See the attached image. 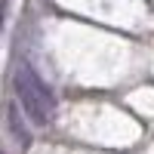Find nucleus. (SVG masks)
Instances as JSON below:
<instances>
[{"mask_svg":"<svg viewBox=\"0 0 154 154\" xmlns=\"http://www.w3.org/2000/svg\"><path fill=\"white\" fill-rule=\"evenodd\" d=\"M12 86H16V96L22 102V111L31 117V123L37 126H46L49 120L56 117V96L53 89L46 86V80L37 74L31 65H22L12 74Z\"/></svg>","mask_w":154,"mask_h":154,"instance_id":"1","label":"nucleus"},{"mask_svg":"<svg viewBox=\"0 0 154 154\" xmlns=\"http://www.w3.org/2000/svg\"><path fill=\"white\" fill-rule=\"evenodd\" d=\"M6 123H9L12 139H16L22 148H28V145H31V130L25 126V120H22V114H19V105H16V102H9V108H6Z\"/></svg>","mask_w":154,"mask_h":154,"instance_id":"2","label":"nucleus"}]
</instances>
